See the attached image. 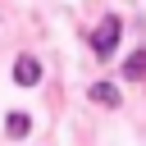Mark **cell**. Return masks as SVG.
Wrapping results in <instances>:
<instances>
[{"label":"cell","mask_w":146,"mask_h":146,"mask_svg":"<svg viewBox=\"0 0 146 146\" xmlns=\"http://www.w3.org/2000/svg\"><path fill=\"white\" fill-rule=\"evenodd\" d=\"M27 128H32L27 114H9V137H27Z\"/></svg>","instance_id":"5"},{"label":"cell","mask_w":146,"mask_h":146,"mask_svg":"<svg viewBox=\"0 0 146 146\" xmlns=\"http://www.w3.org/2000/svg\"><path fill=\"white\" fill-rule=\"evenodd\" d=\"M123 73H128V78H146V50H137V55H128V64H123Z\"/></svg>","instance_id":"4"},{"label":"cell","mask_w":146,"mask_h":146,"mask_svg":"<svg viewBox=\"0 0 146 146\" xmlns=\"http://www.w3.org/2000/svg\"><path fill=\"white\" fill-rule=\"evenodd\" d=\"M14 82H18V87H32V82H41V59H32V55H18V64H14Z\"/></svg>","instance_id":"2"},{"label":"cell","mask_w":146,"mask_h":146,"mask_svg":"<svg viewBox=\"0 0 146 146\" xmlns=\"http://www.w3.org/2000/svg\"><path fill=\"white\" fill-rule=\"evenodd\" d=\"M91 100H96V105H119V87H114V82H96V87H91Z\"/></svg>","instance_id":"3"},{"label":"cell","mask_w":146,"mask_h":146,"mask_svg":"<svg viewBox=\"0 0 146 146\" xmlns=\"http://www.w3.org/2000/svg\"><path fill=\"white\" fill-rule=\"evenodd\" d=\"M119 32H123V23L110 14V18H105V23L91 32V50H96L100 59H110V55H114V46H119Z\"/></svg>","instance_id":"1"}]
</instances>
